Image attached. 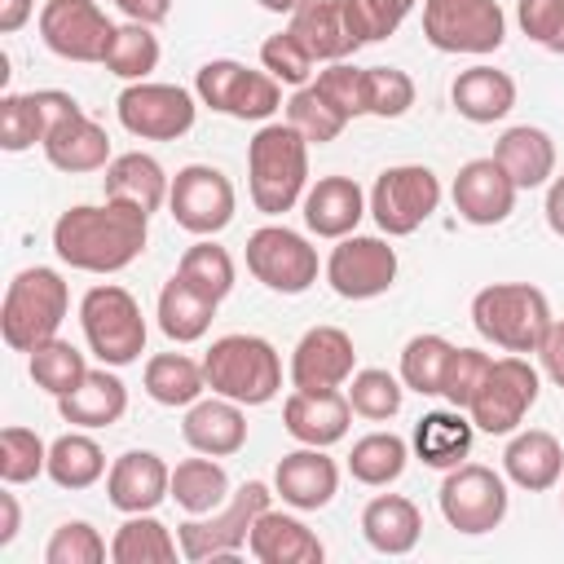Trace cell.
Wrapping results in <instances>:
<instances>
[{
    "label": "cell",
    "instance_id": "1",
    "mask_svg": "<svg viewBox=\"0 0 564 564\" xmlns=\"http://www.w3.org/2000/svg\"><path fill=\"white\" fill-rule=\"evenodd\" d=\"M150 216L132 203H75L53 220V251L79 273H119L145 251Z\"/></svg>",
    "mask_w": 564,
    "mask_h": 564
},
{
    "label": "cell",
    "instance_id": "2",
    "mask_svg": "<svg viewBox=\"0 0 564 564\" xmlns=\"http://www.w3.org/2000/svg\"><path fill=\"white\" fill-rule=\"evenodd\" d=\"M247 185L264 216H282L304 203L308 189V141L291 123H264L247 141Z\"/></svg>",
    "mask_w": 564,
    "mask_h": 564
},
{
    "label": "cell",
    "instance_id": "3",
    "mask_svg": "<svg viewBox=\"0 0 564 564\" xmlns=\"http://www.w3.org/2000/svg\"><path fill=\"white\" fill-rule=\"evenodd\" d=\"M203 375L216 397L238 405H269L282 392V357L264 335H220L203 352Z\"/></svg>",
    "mask_w": 564,
    "mask_h": 564
},
{
    "label": "cell",
    "instance_id": "4",
    "mask_svg": "<svg viewBox=\"0 0 564 564\" xmlns=\"http://www.w3.org/2000/svg\"><path fill=\"white\" fill-rule=\"evenodd\" d=\"M70 313V291L66 278L48 264H31L22 273H13L4 304H0V335L13 352H31L44 339H53L62 330Z\"/></svg>",
    "mask_w": 564,
    "mask_h": 564
},
{
    "label": "cell",
    "instance_id": "5",
    "mask_svg": "<svg viewBox=\"0 0 564 564\" xmlns=\"http://www.w3.org/2000/svg\"><path fill=\"white\" fill-rule=\"evenodd\" d=\"M551 322V300L529 282H494L471 295V326L502 352H538Z\"/></svg>",
    "mask_w": 564,
    "mask_h": 564
},
{
    "label": "cell",
    "instance_id": "6",
    "mask_svg": "<svg viewBox=\"0 0 564 564\" xmlns=\"http://www.w3.org/2000/svg\"><path fill=\"white\" fill-rule=\"evenodd\" d=\"M79 326L84 339L93 348V357L101 366H132L145 352V317L141 304L132 300V291H123L119 282H97L84 291L79 300Z\"/></svg>",
    "mask_w": 564,
    "mask_h": 564
},
{
    "label": "cell",
    "instance_id": "7",
    "mask_svg": "<svg viewBox=\"0 0 564 564\" xmlns=\"http://www.w3.org/2000/svg\"><path fill=\"white\" fill-rule=\"evenodd\" d=\"M273 507V489L264 480H242L225 507L207 511V516H189L185 524H176V538H181V555L203 564V560H234L247 538H251V524L260 520V511Z\"/></svg>",
    "mask_w": 564,
    "mask_h": 564
},
{
    "label": "cell",
    "instance_id": "8",
    "mask_svg": "<svg viewBox=\"0 0 564 564\" xmlns=\"http://www.w3.org/2000/svg\"><path fill=\"white\" fill-rule=\"evenodd\" d=\"M423 40L436 53H498L507 40V13L498 0H423Z\"/></svg>",
    "mask_w": 564,
    "mask_h": 564
},
{
    "label": "cell",
    "instance_id": "9",
    "mask_svg": "<svg viewBox=\"0 0 564 564\" xmlns=\"http://www.w3.org/2000/svg\"><path fill=\"white\" fill-rule=\"evenodd\" d=\"M194 93L203 106H212L216 115H229V119H269L282 110V84L269 75V70H251L234 57H216V62H203L198 75H194Z\"/></svg>",
    "mask_w": 564,
    "mask_h": 564
},
{
    "label": "cell",
    "instance_id": "10",
    "mask_svg": "<svg viewBox=\"0 0 564 564\" xmlns=\"http://www.w3.org/2000/svg\"><path fill=\"white\" fill-rule=\"evenodd\" d=\"M538 392H542V379L538 370L529 366V357L520 352H507L489 366V375L480 379L467 414L476 423V432H489V436H511L524 414L538 405Z\"/></svg>",
    "mask_w": 564,
    "mask_h": 564
},
{
    "label": "cell",
    "instance_id": "11",
    "mask_svg": "<svg viewBox=\"0 0 564 564\" xmlns=\"http://www.w3.org/2000/svg\"><path fill=\"white\" fill-rule=\"evenodd\" d=\"M441 207V176L423 163L383 167L370 185V216L388 238H410Z\"/></svg>",
    "mask_w": 564,
    "mask_h": 564
},
{
    "label": "cell",
    "instance_id": "12",
    "mask_svg": "<svg viewBox=\"0 0 564 564\" xmlns=\"http://www.w3.org/2000/svg\"><path fill=\"white\" fill-rule=\"evenodd\" d=\"M441 516L458 533H494L507 520V480L485 463H458L441 480Z\"/></svg>",
    "mask_w": 564,
    "mask_h": 564
},
{
    "label": "cell",
    "instance_id": "13",
    "mask_svg": "<svg viewBox=\"0 0 564 564\" xmlns=\"http://www.w3.org/2000/svg\"><path fill=\"white\" fill-rule=\"evenodd\" d=\"M247 269L278 295H304L317 282V247L286 225H260L247 238Z\"/></svg>",
    "mask_w": 564,
    "mask_h": 564
},
{
    "label": "cell",
    "instance_id": "14",
    "mask_svg": "<svg viewBox=\"0 0 564 564\" xmlns=\"http://www.w3.org/2000/svg\"><path fill=\"white\" fill-rule=\"evenodd\" d=\"M234 185L220 167L212 163H185L176 176H172V189H167V212L172 220L194 234V238H216L229 220H234Z\"/></svg>",
    "mask_w": 564,
    "mask_h": 564
},
{
    "label": "cell",
    "instance_id": "15",
    "mask_svg": "<svg viewBox=\"0 0 564 564\" xmlns=\"http://www.w3.org/2000/svg\"><path fill=\"white\" fill-rule=\"evenodd\" d=\"M397 247L375 234H348L326 256V282L339 300H375L397 282Z\"/></svg>",
    "mask_w": 564,
    "mask_h": 564
},
{
    "label": "cell",
    "instance_id": "16",
    "mask_svg": "<svg viewBox=\"0 0 564 564\" xmlns=\"http://www.w3.org/2000/svg\"><path fill=\"white\" fill-rule=\"evenodd\" d=\"M115 110H119V123L141 141H176L194 128V115H198L194 97L181 84H150V79L128 84Z\"/></svg>",
    "mask_w": 564,
    "mask_h": 564
},
{
    "label": "cell",
    "instance_id": "17",
    "mask_svg": "<svg viewBox=\"0 0 564 564\" xmlns=\"http://www.w3.org/2000/svg\"><path fill=\"white\" fill-rule=\"evenodd\" d=\"M40 40L48 53H57L66 62H106L115 22L101 13L97 0H44Z\"/></svg>",
    "mask_w": 564,
    "mask_h": 564
},
{
    "label": "cell",
    "instance_id": "18",
    "mask_svg": "<svg viewBox=\"0 0 564 564\" xmlns=\"http://www.w3.org/2000/svg\"><path fill=\"white\" fill-rule=\"evenodd\" d=\"M75 110H84L70 93L62 88H35V93H4L0 97V145L9 154L31 150L35 141L44 145V137L70 119Z\"/></svg>",
    "mask_w": 564,
    "mask_h": 564
},
{
    "label": "cell",
    "instance_id": "19",
    "mask_svg": "<svg viewBox=\"0 0 564 564\" xmlns=\"http://www.w3.org/2000/svg\"><path fill=\"white\" fill-rule=\"evenodd\" d=\"M352 370H357V348H352V335L339 326L304 330L291 352V388H304V392L344 388Z\"/></svg>",
    "mask_w": 564,
    "mask_h": 564
},
{
    "label": "cell",
    "instance_id": "20",
    "mask_svg": "<svg viewBox=\"0 0 564 564\" xmlns=\"http://www.w3.org/2000/svg\"><path fill=\"white\" fill-rule=\"evenodd\" d=\"M516 194H520L516 181L507 176V167H502L494 154L463 163L458 176H454V189H449L454 212H458L467 225H480V229L502 225V220L516 212Z\"/></svg>",
    "mask_w": 564,
    "mask_h": 564
},
{
    "label": "cell",
    "instance_id": "21",
    "mask_svg": "<svg viewBox=\"0 0 564 564\" xmlns=\"http://www.w3.org/2000/svg\"><path fill=\"white\" fill-rule=\"evenodd\" d=\"M273 494L295 511H322L339 494V467L326 449L300 445L278 458L273 467Z\"/></svg>",
    "mask_w": 564,
    "mask_h": 564
},
{
    "label": "cell",
    "instance_id": "22",
    "mask_svg": "<svg viewBox=\"0 0 564 564\" xmlns=\"http://www.w3.org/2000/svg\"><path fill=\"white\" fill-rule=\"evenodd\" d=\"M106 498L123 516L154 511L163 498H172V467L154 449H128L106 471Z\"/></svg>",
    "mask_w": 564,
    "mask_h": 564
},
{
    "label": "cell",
    "instance_id": "23",
    "mask_svg": "<svg viewBox=\"0 0 564 564\" xmlns=\"http://www.w3.org/2000/svg\"><path fill=\"white\" fill-rule=\"evenodd\" d=\"M286 31L308 48L313 62H348L361 48V35L352 26L348 0H304L291 13Z\"/></svg>",
    "mask_w": 564,
    "mask_h": 564
},
{
    "label": "cell",
    "instance_id": "24",
    "mask_svg": "<svg viewBox=\"0 0 564 564\" xmlns=\"http://www.w3.org/2000/svg\"><path fill=\"white\" fill-rule=\"evenodd\" d=\"M348 423H352V405H348V392H344V388H326V392H304V388H295V392L282 401V427H286L300 445L330 449L335 441L348 436Z\"/></svg>",
    "mask_w": 564,
    "mask_h": 564
},
{
    "label": "cell",
    "instance_id": "25",
    "mask_svg": "<svg viewBox=\"0 0 564 564\" xmlns=\"http://www.w3.org/2000/svg\"><path fill=\"white\" fill-rule=\"evenodd\" d=\"M304 225H308V234H317V238H348V234H357V225H361V216L370 212V198L361 194V185L352 181V176H317V185H308L304 189Z\"/></svg>",
    "mask_w": 564,
    "mask_h": 564
},
{
    "label": "cell",
    "instance_id": "26",
    "mask_svg": "<svg viewBox=\"0 0 564 564\" xmlns=\"http://www.w3.org/2000/svg\"><path fill=\"white\" fill-rule=\"evenodd\" d=\"M181 436L194 454H212V458H229L247 445V414L238 401L229 397H198L194 405H185L181 419Z\"/></svg>",
    "mask_w": 564,
    "mask_h": 564
},
{
    "label": "cell",
    "instance_id": "27",
    "mask_svg": "<svg viewBox=\"0 0 564 564\" xmlns=\"http://www.w3.org/2000/svg\"><path fill=\"white\" fill-rule=\"evenodd\" d=\"M247 551L260 564H322L326 560L322 538L300 516H286V511H273V507H264L260 520L251 524Z\"/></svg>",
    "mask_w": 564,
    "mask_h": 564
},
{
    "label": "cell",
    "instance_id": "28",
    "mask_svg": "<svg viewBox=\"0 0 564 564\" xmlns=\"http://www.w3.org/2000/svg\"><path fill=\"white\" fill-rule=\"evenodd\" d=\"M57 414L70 423V427H110L128 414V383L115 375V366H97L84 375V383L66 397H57Z\"/></svg>",
    "mask_w": 564,
    "mask_h": 564
},
{
    "label": "cell",
    "instance_id": "29",
    "mask_svg": "<svg viewBox=\"0 0 564 564\" xmlns=\"http://www.w3.org/2000/svg\"><path fill=\"white\" fill-rule=\"evenodd\" d=\"M471 441H476V423L467 410L449 405V410H427L419 423H414V458L423 467H436V471H449L458 463H467L471 454Z\"/></svg>",
    "mask_w": 564,
    "mask_h": 564
},
{
    "label": "cell",
    "instance_id": "30",
    "mask_svg": "<svg viewBox=\"0 0 564 564\" xmlns=\"http://www.w3.org/2000/svg\"><path fill=\"white\" fill-rule=\"evenodd\" d=\"M502 471H507L511 485H520L529 494H546L564 476V445L542 427L516 432L502 449Z\"/></svg>",
    "mask_w": 564,
    "mask_h": 564
},
{
    "label": "cell",
    "instance_id": "31",
    "mask_svg": "<svg viewBox=\"0 0 564 564\" xmlns=\"http://www.w3.org/2000/svg\"><path fill=\"white\" fill-rule=\"evenodd\" d=\"M101 185H106V198H115V203H132V207H141V212L150 216V212H159V207L167 203L172 176L163 172V163H159L154 154L128 150V154H115V159L106 163Z\"/></svg>",
    "mask_w": 564,
    "mask_h": 564
},
{
    "label": "cell",
    "instance_id": "32",
    "mask_svg": "<svg viewBox=\"0 0 564 564\" xmlns=\"http://www.w3.org/2000/svg\"><path fill=\"white\" fill-rule=\"evenodd\" d=\"M44 159L57 172H101L110 163V137L97 119H88L84 110H75L70 119H62L48 137H44Z\"/></svg>",
    "mask_w": 564,
    "mask_h": 564
},
{
    "label": "cell",
    "instance_id": "33",
    "mask_svg": "<svg viewBox=\"0 0 564 564\" xmlns=\"http://www.w3.org/2000/svg\"><path fill=\"white\" fill-rule=\"evenodd\" d=\"M449 101H454V110H458L467 123H498V119H507L511 106H516V79H511L507 70L480 62V66L458 70V79H454V88H449Z\"/></svg>",
    "mask_w": 564,
    "mask_h": 564
},
{
    "label": "cell",
    "instance_id": "34",
    "mask_svg": "<svg viewBox=\"0 0 564 564\" xmlns=\"http://www.w3.org/2000/svg\"><path fill=\"white\" fill-rule=\"evenodd\" d=\"M361 538L379 555H410L419 546V538H423V516H419V507L410 498L379 494L361 511Z\"/></svg>",
    "mask_w": 564,
    "mask_h": 564
},
{
    "label": "cell",
    "instance_id": "35",
    "mask_svg": "<svg viewBox=\"0 0 564 564\" xmlns=\"http://www.w3.org/2000/svg\"><path fill=\"white\" fill-rule=\"evenodd\" d=\"M494 159L507 167L516 189H538V185H551L555 176V141L533 123L507 128L494 145Z\"/></svg>",
    "mask_w": 564,
    "mask_h": 564
},
{
    "label": "cell",
    "instance_id": "36",
    "mask_svg": "<svg viewBox=\"0 0 564 564\" xmlns=\"http://www.w3.org/2000/svg\"><path fill=\"white\" fill-rule=\"evenodd\" d=\"M159 330L172 339V344H198L207 330H212V317H216V300H207L203 291H194L185 278H167L163 291H159Z\"/></svg>",
    "mask_w": 564,
    "mask_h": 564
},
{
    "label": "cell",
    "instance_id": "37",
    "mask_svg": "<svg viewBox=\"0 0 564 564\" xmlns=\"http://www.w3.org/2000/svg\"><path fill=\"white\" fill-rule=\"evenodd\" d=\"M176 555H181V538H172V529L154 511L128 516L110 538L115 564H172Z\"/></svg>",
    "mask_w": 564,
    "mask_h": 564
},
{
    "label": "cell",
    "instance_id": "38",
    "mask_svg": "<svg viewBox=\"0 0 564 564\" xmlns=\"http://www.w3.org/2000/svg\"><path fill=\"white\" fill-rule=\"evenodd\" d=\"M150 401L176 410V405H194L203 392H207V375H203V361L185 357V352H159L145 361V375H141Z\"/></svg>",
    "mask_w": 564,
    "mask_h": 564
},
{
    "label": "cell",
    "instance_id": "39",
    "mask_svg": "<svg viewBox=\"0 0 564 564\" xmlns=\"http://www.w3.org/2000/svg\"><path fill=\"white\" fill-rule=\"evenodd\" d=\"M106 471H110V467H106V454H101V445L88 436V427L62 432V436L48 445V471H44V476H48L57 489H88V485H97Z\"/></svg>",
    "mask_w": 564,
    "mask_h": 564
},
{
    "label": "cell",
    "instance_id": "40",
    "mask_svg": "<svg viewBox=\"0 0 564 564\" xmlns=\"http://www.w3.org/2000/svg\"><path fill=\"white\" fill-rule=\"evenodd\" d=\"M172 498L185 516H207L216 507H225L229 498V476L225 467L212 458V454H198V458H185L172 467Z\"/></svg>",
    "mask_w": 564,
    "mask_h": 564
},
{
    "label": "cell",
    "instance_id": "41",
    "mask_svg": "<svg viewBox=\"0 0 564 564\" xmlns=\"http://www.w3.org/2000/svg\"><path fill=\"white\" fill-rule=\"evenodd\" d=\"M410 463V445L397 436V432H366L352 441L348 449V471L357 485H370V489H383L392 485Z\"/></svg>",
    "mask_w": 564,
    "mask_h": 564
},
{
    "label": "cell",
    "instance_id": "42",
    "mask_svg": "<svg viewBox=\"0 0 564 564\" xmlns=\"http://www.w3.org/2000/svg\"><path fill=\"white\" fill-rule=\"evenodd\" d=\"M458 344H449L445 335H414L401 348V383L419 397H441L445 388V370Z\"/></svg>",
    "mask_w": 564,
    "mask_h": 564
},
{
    "label": "cell",
    "instance_id": "43",
    "mask_svg": "<svg viewBox=\"0 0 564 564\" xmlns=\"http://www.w3.org/2000/svg\"><path fill=\"white\" fill-rule=\"evenodd\" d=\"M26 366H31V379H35V388H44L48 397H66V392H75L79 383H84V375H88V361H84V352L70 344V339H44L40 348H31L26 352Z\"/></svg>",
    "mask_w": 564,
    "mask_h": 564
},
{
    "label": "cell",
    "instance_id": "44",
    "mask_svg": "<svg viewBox=\"0 0 564 564\" xmlns=\"http://www.w3.org/2000/svg\"><path fill=\"white\" fill-rule=\"evenodd\" d=\"M348 392V405L352 414L370 419V423H388L401 414V401H405V383L401 375H388L379 366H366V370H352V379L344 383Z\"/></svg>",
    "mask_w": 564,
    "mask_h": 564
},
{
    "label": "cell",
    "instance_id": "45",
    "mask_svg": "<svg viewBox=\"0 0 564 564\" xmlns=\"http://www.w3.org/2000/svg\"><path fill=\"white\" fill-rule=\"evenodd\" d=\"M159 53H163V48H159L154 26H145V22H123V26H115V40H110L101 66H106L110 75L137 84V79H145V75L159 66Z\"/></svg>",
    "mask_w": 564,
    "mask_h": 564
},
{
    "label": "cell",
    "instance_id": "46",
    "mask_svg": "<svg viewBox=\"0 0 564 564\" xmlns=\"http://www.w3.org/2000/svg\"><path fill=\"white\" fill-rule=\"evenodd\" d=\"M176 278H185L194 291H203L207 300H225L234 291V256L212 242V238H198L194 247H185V256L176 260Z\"/></svg>",
    "mask_w": 564,
    "mask_h": 564
},
{
    "label": "cell",
    "instance_id": "47",
    "mask_svg": "<svg viewBox=\"0 0 564 564\" xmlns=\"http://www.w3.org/2000/svg\"><path fill=\"white\" fill-rule=\"evenodd\" d=\"M286 123H291L308 145H326V141H335V137L348 128V119H344L313 84H304V88L291 93V101H286Z\"/></svg>",
    "mask_w": 564,
    "mask_h": 564
},
{
    "label": "cell",
    "instance_id": "48",
    "mask_svg": "<svg viewBox=\"0 0 564 564\" xmlns=\"http://www.w3.org/2000/svg\"><path fill=\"white\" fill-rule=\"evenodd\" d=\"M48 471V445L31 427H4L0 432V480L4 485H26Z\"/></svg>",
    "mask_w": 564,
    "mask_h": 564
},
{
    "label": "cell",
    "instance_id": "49",
    "mask_svg": "<svg viewBox=\"0 0 564 564\" xmlns=\"http://www.w3.org/2000/svg\"><path fill=\"white\" fill-rule=\"evenodd\" d=\"M414 106V79L401 66H366V115L401 119Z\"/></svg>",
    "mask_w": 564,
    "mask_h": 564
},
{
    "label": "cell",
    "instance_id": "50",
    "mask_svg": "<svg viewBox=\"0 0 564 564\" xmlns=\"http://www.w3.org/2000/svg\"><path fill=\"white\" fill-rule=\"evenodd\" d=\"M106 555H110V546H106V538L88 520L57 524L48 546H44V564H101Z\"/></svg>",
    "mask_w": 564,
    "mask_h": 564
},
{
    "label": "cell",
    "instance_id": "51",
    "mask_svg": "<svg viewBox=\"0 0 564 564\" xmlns=\"http://www.w3.org/2000/svg\"><path fill=\"white\" fill-rule=\"evenodd\" d=\"M313 88L352 123L357 115H366V66L352 62H326V70H317Z\"/></svg>",
    "mask_w": 564,
    "mask_h": 564
},
{
    "label": "cell",
    "instance_id": "52",
    "mask_svg": "<svg viewBox=\"0 0 564 564\" xmlns=\"http://www.w3.org/2000/svg\"><path fill=\"white\" fill-rule=\"evenodd\" d=\"M260 66L278 79V84H291V88H304V84H313V57H308V48L291 35V31H278V35H269L264 44H260Z\"/></svg>",
    "mask_w": 564,
    "mask_h": 564
},
{
    "label": "cell",
    "instance_id": "53",
    "mask_svg": "<svg viewBox=\"0 0 564 564\" xmlns=\"http://www.w3.org/2000/svg\"><path fill=\"white\" fill-rule=\"evenodd\" d=\"M489 366H494V357H489V352H480V348H454L441 397H445L449 405L467 410V405H471V397H476V388H480V379L489 375Z\"/></svg>",
    "mask_w": 564,
    "mask_h": 564
},
{
    "label": "cell",
    "instance_id": "54",
    "mask_svg": "<svg viewBox=\"0 0 564 564\" xmlns=\"http://www.w3.org/2000/svg\"><path fill=\"white\" fill-rule=\"evenodd\" d=\"M410 9H414V0H348V13H352V26H357L361 44L388 40L410 18Z\"/></svg>",
    "mask_w": 564,
    "mask_h": 564
},
{
    "label": "cell",
    "instance_id": "55",
    "mask_svg": "<svg viewBox=\"0 0 564 564\" xmlns=\"http://www.w3.org/2000/svg\"><path fill=\"white\" fill-rule=\"evenodd\" d=\"M516 22L533 44L551 48L564 26V0H516Z\"/></svg>",
    "mask_w": 564,
    "mask_h": 564
},
{
    "label": "cell",
    "instance_id": "56",
    "mask_svg": "<svg viewBox=\"0 0 564 564\" xmlns=\"http://www.w3.org/2000/svg\"><path fill=\"white\" fill-rule=\"evenodd\" d=\"M538 357H542V370L555 388H564V317H555L538 344Z\"/></svg>",
    "mask_w": 564,
    "mask_h": 564
},
{
    "label": "cell",
    "instance_id": "57",
    "mask_svg": "<svg viewBox=\"0 0 564 564\" xmlns=\"http://www.w3.org/2000/svg\"><path fill=\"white\" fill-rule=\"evenodd\" d=\"M128 13V22H145V26H159L167 13H172V0H110Z\"/></svg>",
    "mask_w": 564,
    "mask_h": 564
},
{
    "label": "cell",
    "instance_id": "58",
    "mask_svg": "<svg viewBox=\"0 0 564 564\" xmlns=\"http://www.w3.org/2000/svg\"><path fill=\"white\" fill-rule=\"evenodd\" d=\"M22 529V507H18V494H0V546H9Z\"/></svg>",
    "mask_w": 564,
    "mask_h": 564
},
{
    "label": "cell",
    "instance_id": "59",
    "mask_svg": "<svg viewBox=\"0 0 564 564\" xmlns=\"http://www.w3.org/2000/svg\"><path fill=\"white\" fill-rule=\"evenodd\" d=\"M31 13H35V0H0V31L4 35L22 31L31 22Z\"/></svg>",
    "mask_w": 564,
    "mask_h": 564
},
{
    "label": "cell",
    "instance_id": "60",
    "mask_svg": "<svg viewBox=\"0 0 564 564\" xmlns=\"http://www.w3.org/2000/svg\"><path fill=\"white\" fill-rule=\"evenodd\" d=\"M546 225L555 238H564V172L551 176V185H546Z\"/></svg>",
    "mask_w": 564,
    "mask_h": 564
},
{
    "label": "cell",
    "instance_id": "61",
    "mask_svg": "<svg viewBox=\"0 0 564 564\" xmlns=\"http://www.w3.org/2000/svg\"><path fill=\"white\" fill-rule=\"evenodd\" d=\"M260 4H264L269 13H295V9L304 4V0H260Z\"/></svg>",
    "mask_w": 564,
    "mask_h": 564
},
{
    "label": "cell",
    "instance_id": "62",
    "mask_svg": "<svg viewBox=\"0 0 564 564\" xmlns=\"http://www.w3.org/2000/svg\"><path fill=\"white\" fill-rule=\"evenodd\" d=\"M560 502H564V494H560Z\"/></svg>",
    "mask_w": 564,
    "mask_h": 564
}]
</instances>
